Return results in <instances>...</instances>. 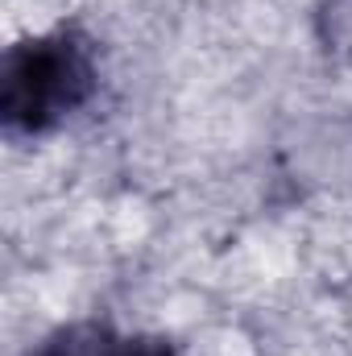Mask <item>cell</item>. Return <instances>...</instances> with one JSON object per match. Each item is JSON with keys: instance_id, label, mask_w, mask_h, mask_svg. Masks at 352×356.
Segmentation results:
<instances>
[{"instance_id": "cell-2", "label": "cell", "mask_w": 352, "mask_h": 356, "mask_svg": "<svg viewBox=\"0 0 352 356\" xmlns=\"http://www.w3.org/2000/svg\"><path fill=\"white\" fill-rule=\"evenodd\" d=\"M33 356H182L178 344L150 332H116L112 323H71L38 344Z\"/></svg>"}, {"instance_id": "cell-3", "label": "cell", "mask_w": 352, "mask_h": 356, "mask_svg": "<svg viewBox=\"0 0 352 356\" xmlns=\"http://www.w3.org/2000/svg\"><path fill=\"white\" fill-rule=\"evenodd\" d=\"M315 33L323 50L352 54V0H323L315 13Z\"/></svg>"}, {"instance_id": "cell-1", "label": "cell", "mask_w": 352, "mask_h": 356, "mask_svg": "<svg viewBox=\"0 0 352 356\" xmlns=\"http://www.w3.org/2000/svg\"><path fill=\"white\" fill-rule=\"evenodd\" d=\"M99 95V50L79 25L13 42L0 58V124L8 137H46Z\"/></svg>"}]
</instances>
